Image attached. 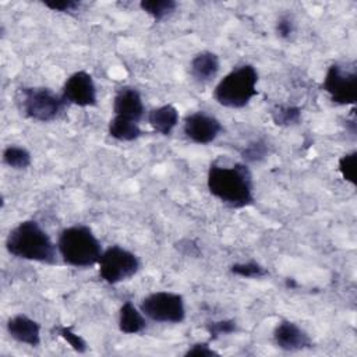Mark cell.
<instances>
[{"instance_id": "obj_1", "label": "cell", "mask_w": 357, "mask_h": 357, "mask_svg": "<svg viewBox=\"0 0 357 357\" xmlns=\"http://www.w3.org/2000/svg\"><path fill=\"white\" fill-rule=\"evenodd\" d=\"M206 185L216 199L234 209L245 208L254 201L252 173L245 163H211Z\"/></svg>"}, {"instance_id": "obj_2", "label": "cell", "mask_w": 357, "mask_h": 357, "mask_svg": "<svg viewBox=\"0 0 357 357\" xmlns=\"http://www.w3.org/2000/svg\"><path fill=\"white\" fill-rule=\"evenodd\" d=\"M6 250L10 255L25 261L49 265L57 262V244L33 219L22 220L10 230L6 238Z\"/></svg>"}, {"instance_id": "obj_3", "label": "cell", "mask_w": 357, "mask_h": 357, "mask_svg": "<svg viewBox=\"0 0 357 357\" xmlns=\"http://www.w3.org/2000/svg\"><path fill=\"white\" fill-rule=\"evenodd\" d=\"M57 251L64 264L74 268H89L98 264L103 248L89 226L73 225L60 231Z\"/></svg>"}, {"instance_id": "obj_4", "label": "cell", "mask_w": 357, "mask_h": 357, "mask_svg": "<svg viewBox=\"0 0 357 357\" xmlns=\"http://www.w3.org/2000/svg\"><path fill=\"white\" fill-rule=\"evenodd\" d=\"M258 71L252 64H243L229 71L215 86L213 99L223 107L241 109L258 93Z\"/></svg>"}, {"instance_id": "obj_5", "label": "cell", "mask_w": 357, "mask_h": 357, "mask_svg": "<svg viewBox=\"0 0 357 357\" xmlns=\"http://www.w3.org/2000/svg\"><path fill=\"white\" fill-rule=\"evenodd\" d=\"M67 102L61 93H56L43 86H21L18 89V106L21 113L31 120L39 123H50L57 120Z\"/></svg>"}, {"instance_id": "obj_6", "label": "cell", "mask_w": 357, "mask_h": 357, "mask_svg": "<svg viewBox=\"0 0 357 357\" xmlns=\"http://www.w3.org/2000/svg\"><path fill=\"white\" fill-rule=\"evenodd\" d=\"M99 276L109 284H117L132 278L141 266L139 258L121 245H110L103 250L99 261Z\"/></svg>"}, {"instance_id": "obj_7", "label": "cell", "mask_w": 357, "mask_h": 357, "mask_svg": "<svg viewBox=\"0 0 357 357\" xmlns=\"http://www.w3.org/2000/svg\"><path fill=\"white\" fill-rule=\"evenodd\" d=\"M142 314L155 322L180 324L185 319V303L181 294L174 291H153L139 304Z\"/></svg>"}, {"instance_id": "obj_8", "label": "cell", "mask_w": 357, "mask_h": 357, "mask_svg": "<svg viewBox=\"0 0 357 357\" xmlns=\"http://www.w3.org/2000/svg\"><path fill=\"white\" fill-rule=\"evenodd\" d=\"M322 89L336 105H356L357 102V73L343 64L333 63L326 70Z\"/></svg>"}, {"instance_id": "obj_9", "label": "cell", "mask_w": 357, "mask_h": 357, "mask_svg": "<svg viewBox=\"0 0 357 357\" xmlns=\"http://www.w3.org/2000/svg\"><path fill=\"white\" fill-rule=\"evenodd\" d=\"M61 96L67 103L79 107L96 106L98 89L92 75L84 70L73 73L61 88Z\"/></svg>"}, {"instance_id": "obj_10", "label": "cell", "mask_w": 357, "mask_h": 357, "mask_svg": "<svg viewBox=\"0 0 357 357\" xmlns=\"http://www.w3.org/2000/svg\"><path fill=\"white\" fill-rule=\"evenodd\" d=\"M223 131L222 123L212 114L195 112L185 116L183 123L184 135L194 144L206 145L213 142Z\"/></svg>"}, {"instance_id": "obj_11", "label": "cell", "mask_w": 357, "mask_h": 357, "mask_svg": "<svg viewBox=\"0 0 357 357\" xmlns=\"http://www.w3.org/2000/svg\"><path fill=\"white\" fill-rule=\"evenodd\" d=\"M275 344L284 351H301L312 347L310 335L296 322L282 319L273 329Z\"/></svg>"}, {"instance_id": "obj_12", "label": "cell", "mask_w": 357, "mask_h": 357, "mask_svg": "<svg viewBox=\"0 0 357 357\" xmlns=\"http://www.w3.org/2000/svg\"><path fill=\"white\" fill-rule=\"evenodd\" d=\"M113 113L139 123L145 114V105L139 91L134 86H121L113 98Z\"/></svg>"}, {"instance_id": "obj_13", "label": "cell", "mask_w": 357, "mask_h": 357, "mask_svg": "<svg viewBox=\"0 0 357 357\" xmlns=\"http://www.w3.org/2000/svg\"><path fill=\"white\" fill-rule=\"evenodd\" d=\"M7 332L18 343L36 347L40 344V325L25 314L11 317L6 324Z\"/></svg>"}, {"instance_id": "obj_14", "label": "cell", "mask_w": 357, "mask_h": 357, "mask_svg": "<svg viewBox=\"0 0 357 357\" xmlns=\"http://www.w3.org/2000/svg\"><path fill=\"white\" fill-rule=\"evenodd\" d=\"M219 56L211 50L197 53L190 61V75L198 84L211 82L219 73Z\"/></svg>"}, {"instance_id": "obj_15", "label": "cell", "mask_w": 357, "mask_h": 357, "mask_svg": "<svg viewBox=\"0 0 357 357\" xmlns=\"http://www.w3.org/2000/svg\"><path fill=\"white\" fill-rule=\"evenodd\" d=\"M178 110L173 105H162L153 107L148 113V124L160 135H170L178 124Z\"/></svg>"}, {"instance_id": "obj_16", "label": "cell", "mask_w": 357, "mask_h": 357, "mask_svg": "<svg viewBox=\"0 0 357 357\" xmlns=\"http://www.w3.org/2000/svg\"><path fill=\"white\" fill-rule=\"evenodd\" d=\"M146 317L139 307H135L131 301H126L119 311V329L126 335H137L145 331Z\"/></svg>"}, {"instance_id": "obj_17", "label": "cell", "mask_w": 357, "mask_h": 357, "mask_svg": "<svg viewBox=\"0 0 357 357\" xmlns=\"http://www.w3.org/2000/svg\"><path fill=\"white\" fill-rule=\"evenodd\" d=\"M107 132L112 138L120 142H131L138 139L142 135L139 123L121 116H114L109 121Z\"/></svg>"}, {"instance_id": "obj_18", "label": "cell", "mask_w": 357, "mask_h": 357, "mask_svg": "<svg viewBox=\"0 0 357 357\" xmlns=\"http://www.w3.org/2000/svg\"><path fill=\"white\" fill-rule=\"evenodd\" d=\"M3 163L11 169L24 170L31 166L32 156L31 152L24 146L8 145L3 151Z\"/></svg>"}, {"instance_id": "obj_19", "label": "cell", "mask_w": 357, "mask_h": 357, "mask_svg": "<svg viewBox=\"0 0 357 357\" xmlns=\"http://www.w3.org/2000/svg\"><path fill=\"white\" fill-rule=\"evenodd\" d=\"M139 7L159 22L176 11L177 3L174 0H142L139 1Z\"/></svg>"}, {"instance_id": "obj_20", "label": "cell", "mask_w": 357, "mask_h": 357, "mask_svg": "<svg viewBox=\"0 0 357 357\" xmlns=\"http://www.w3.org/2000/svg\"><path fill=\"white\" fill-rule=\"evenodd\" d=\"M272 120L276 126L290 127L296 126L301 120V109L293 105H276L271 110Z\"/></svg>"}, {"instance_id": "obj_21", "label": "cell", "mask_w": 357, "mask_h": 357, "mask_svg": "<svg viewBox=\"0 0 357 357\" xmlns=\"http://www.w3.org/2000/svg\"><path fill=\"white\" fill-rule=\"evenodd\" d=\"M230 272L233 275L244 278V279H261V278H265L266 275H269L268 269L255 261L233 264L230 266Z\"/></svg>"}, {"instance_id": "obj_22", "label": "cell", "mask_w": 357, "mask_h": 357, "mask_svg": "<svg viewBox=\"0 0 357 357\" xmlns=\"http://www.w3.org/2000/svg\"><path fill=\"white\" fill-rule=\"evenodd\" d=\"M240 155L244 159L245 165L261 162L268 156V144L262 139H255V141L247 144L240 151Z\"/></svg>"}, {"instance_id": "obj_23", "label": "cell", "mask_w": 357, "mask_h": 357, "mask_svg": "<svg viewBox=\"0 0 357 357\" xmlns=\"http://www.w3.org/2000/svg\"><path fill=\"white\" fill-rule=\"evenodd\" d=\"M356 158H357V152L351 151L342 155L337 160V170L340 176L351 185H356L357 183L356 181Z\"/></svg>"}, {"instance_id": "obj_24", "label": "cell", "mask_w": 357, "mask_h": 357, "mask_svg": "<svg viewBox=\"0 0 357 357\" xmlns=\"http://www.w3.org/2000/svg\"><path fill=\"white\" fill-rule=\"evenodd\" d=\"M208 333L211 335V340H216L220 336L231 335L237 331V322L234 319H220L212 321L205 325Z\"/></svg>"}, {"instance_id": "obj_25", "label": "cell", "mask_w": 357, "mask_h": 357, "mask_svg": "<svg viewBox=\"0 0 357 357\" xmlns=\"http://www.w3.org/2000/svg\"><path fill=\"white\" fill-rule=\"evenodd\" d=\"M56 332H57V335H59L61 339H64L77 353H85V351H86L88 343L85 342V339H84L81 335L75 333V332L73 331V328H70V326H57V328H56Z\"/></svg>"}, {"instance_id": "obj_26", "label": "cell", "mask_w": 357, "mask_h": 357, "mask_svg": "<svg viewBox=\"0 0 357 357\" xmlns=\"http://www.w3.org/2000/svg\"><path fill=\"white\" fill-rule=\"evenodd\" d=\"M275 29L279 38L287 40L294 33V20L289 14H283L278 18Z\"/></svg>"}, {"instance_id": "obj_27", "label": "cell", "mask_w": 357, "mask_h": 357, "mask_svg": "<svg viewBox=\"0 0 357 357\" xmlns=\"http://www.w3.org/2000/svg\"><path fill=\"white\" fill-rule=\"evenodd\" d=\"M43 4L49 10L57 11V13H74L81 6V3L75 0H50V1H43Z\"/></svg>"}, {"instance_id": "obj_28", "label": "cell", "mask_w": 357, "mask_h": 357, "mask_svg": "<svg viewBox=\"0 0 357 357\" xmlns=\"http://www.w3.org/2000/svg\"><path fill=\"white\" fill-rule=\"evenodd\" d=\"M185 357H212V356H219L218 351H215L211 346L209 342H198L191 344V347H188V350L184 353Z\"/></svg>"}, {"instance_id": "obj_29", "label": "cell", "mask_w": 357, "mask_h": 357, "mask_svg": "<svg viewBox=\"0 0 357 357\" xmlns=\"http://www.w3.org/2000/svg\"><path fill=\"white\" fill-rule=\"evenodd\" d=\"M286 286L293 289V287H297V283L294 282V279H287V280H286Z\"/></svg>"}]
</instances>
